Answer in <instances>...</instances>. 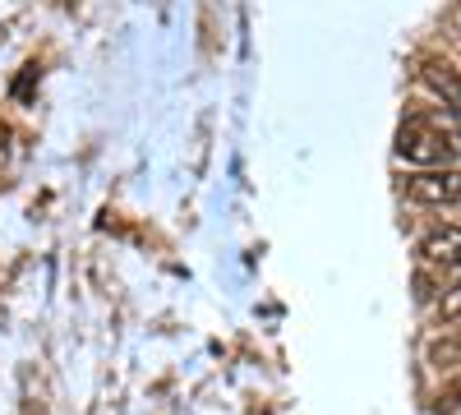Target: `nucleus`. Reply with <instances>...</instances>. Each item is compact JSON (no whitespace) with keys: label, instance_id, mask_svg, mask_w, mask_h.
Returning <instances> with one entry per match:
<instances>
[{"label":"nucleus","instance_id":"nucleus-6","mask_svg":"<svg viewBox=\"0 0 461 415\" xmlns=\"http://www.w3.org/2000/svg\"><path fill=\"white\" fill-rule=\"evenodd\" d=\"M447 116V130H452V143H456V158H461V111H443Z\"/></svg>","mask_w":461,"mask_h":415},{"label":"nucleus","instance_id":"nucleus-1","mask_svg":"<svg viewBox=\"0 0 461 415\" xmlns=\"http://www.w3.org/2000/svg\"><path fill=\"white\" fill-rule=\"evenodd\" d=\"M397 158L425 167V171H438L456 158V143H452V130H447V116H406L402 130H397Z\"/></svg>","mask_w":461,"mask_h":415},{"label":"nucleus","instance_id":"nucleus-3","mask_svg":"<svg viewBox=\"0 0 461 415\" xmlns=\"http://www.w3.org/2000/svg\"><path fill=\"white\" fill-rule=\"evenodd\" d=\"M420 254L429 263H443V268H461V226H434V231H425Z\"/></svg>","mask_w":461,"mask_h":415},{"label":"nucleus","instance_id":"nucleus-7","mask_svg":"<svg viewBox=\"0 0 461 415\" xmlns=\"http://www.w3.org/2000/svg\"><path fill=\"white\" fill-rule=\"evenodd\" d=\"M456 10H461V5H456Z\"/></svg>","mask_w":461,"mask_h":415},{"label":"nucleus","instance_id":"nucleus-4","mask_svg":"<svg viewBox=\"0 0 461 415\" xmlns=\"http://www.w3.org/2000/svg\"><path fill=\"white\" fill-rule=\"evenodd\" d=\"M420 74H425V84L443 97L447 111H461V74H456L452 65H443V60H425V69H420Z\"/></svg>","mask_w":461,"mask_h":415},{"label":"nucleus","instance_id":"nucleus-5","mask_svg":"<svg viewBox=\"0 0 461 415\" xmlns=\"http://www.w3.org/2000/svg\"><path fill=\"white\" fill-rule=\"evenodd\" d=\"M438 319H443V323H461V282L438 300Z\"/></svg>","mask_w":461,"mask_h":415},{"label":"nucleus","instance_id":"nucleus-2","mask_svg":"<svg viewBox=\"0 0 461 415\" xmlns=\"http://www.w3.org/2000/svg\"><path fill=\"white\" fill-rule=\"evenodd\" d=\"M402 190L411 203H425V208H456L461 212V171H415L402 180Z\"/></svg>","mask_w":461,"mask_h":415}]
</instances>
